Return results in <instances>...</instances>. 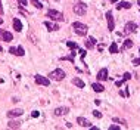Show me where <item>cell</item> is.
<instances>
[{
  "mask_svg": "<svg viewBox=\"0 0 140 130\" xmlns=\"http://www.w3.org/2000/svg\"><path fill=\"white\" fill-rule=\"evenodd\" d=\"M24 114L22 109H19V108H15V109H11V111H7V117L9 118H13V117H21Z\"/></svg>",
  "mask_w": 140,
  "mask_h": 130,
  "instance_id": "7",
  "label": "cell"
},
{
  "mask_svg": "<svg viewBox=\"0 0 140 130\" xmlns=\"http://www.w3.org/2000/svg\"><path fill=\"white\" fill-rule=\"evenodd\" d=\"M25 55V50H24L22 46H18L16 47V56H24Z\"/></svg>",
  "mask_w": 140,
  "mask_h": 130,
  "instance_id": "22",
  "label": "cell"
},
{
  "mask_svg": "<svg viewBox=\"0 0 140 130\" xmlns=\"http://www.w3.org/2000/svg\"><path fill=\"white\" fill-rule=\"evenodd\" d=\"M9 53H13V55H16V47H9Z\"/></svg>",
  "mask_w": 140,
  "mask_h": 130,
  "instance_id": "27",
  "label": "cell"
},
{
  "mask_svg": "<svg viewBox=\"0 0 140 130\" xmlns=\"http://www.w3.org/2000/svg\"><path fill=\"white\" fill-rule=\"evenodd\" d=\"M49 77H50V80H55V81H62L65 78V72L61 68H58V70L52 71L50 74H49Z\"/></svg>",
  "mask_w": 140,
  "mask_h": 130,
  "instance_id": "3",
  "label": "cell"
},
{
  "mask_svg": "<svg viewBox=\"0 0 140 130\" xmlns=\"http://www.w3.org/2000/svg\"><path fill=\"white\" fill-rule=\"evenodd\" d=\"M93 115H94V117H97V118H102V112L97 111V109H94V111H93Z\"/></svg>",
  "mask_w": 140,
  "mask_h": 130,
  "instance_id": "26",
  "label": "cell"
},
{
  "mask_svg": "<svg viewBox=\"0 0 140 130\" xmlns=\"http://www.w3.org/2000/svg\"><path fill=\"white\" fill-rule=\"evenodd\" d=\"M72 28L75 30V34H78V35H86L87 34V25H84V24H81V22H74L72 24Z\"/></svg>",
  "mask_w": 140,
  "mask_h": 130,
  "instance_id": "2",
  "label": "cell"
},
{
  "mask_svg": "<svg viewBox=\"0 0 140 130\" xmlns=\"http://www.w3.org/2000/svg\"><path fill=\"white\" fill-rule=\"evenodd\" d=\"M106 19H108V30L109 31H114L115 28V24H114V16H112V12H106Z\"/></svg>",
  "mask_w": 140,
  "mask_h": 130,
  "instance_id": "6",
  "label": "cell"
},
{
  "mask_svg": "<svg viewBox=\"0 0 140 130\" xmlns=\"http://www.w3.org/2000/svg\"><path fill=\"white\" fill-rule=\"evenodd\" d=\"M74 12H75L77 15H86L87 6L84 5V3H81V2H78V3H75V6H74Z\"/></svg>",
  "mask_w": 140,
  "mask_h": 130,
  "instance_id": "4",
  "label": "cell"
},
{
  "mask_svg": "<svg viewBox=\"0 0 140 130\" xmlns=\"http://www.w3.org/2000/svg\"><path fill=\"white\" fill-rule=\"evenodd\" d=\"M44 27H46L49 31H56V30H59L58 24H53V22H50V21H46V22H44Z\"/></svg>",
  "mask_w": 140,
  "mask_h": 130,
  "instance_id": "12",
  "label": "cell"
},
{
  "mask_svg": "<svg viewBox=\"0 0 140 130\" xmlns=\"http://www.w3.org/2000/svg\"><path fill=\"white\" fill-rule=\"evenodd\" d=\"M34 78H35V83H37V84H41V86H49V84H50V78L43 77V76H40V74H37Z\"/></svg>",
  "mask_w": 140,
  "mask_h": 130,
  "instance_id": "5",
  "label": "cell"
},
{
  "mask_svg": "<svg viewBox=\"0 0 140 130\" xmlns=\"http://www.w3.org/2000/svg\"><path fill=\"white\" fill-rule=\"evenodd\" d=\"M13 30L15 31H22V22L19 18H15L13 19Z\"/></svg>",
  "mask_w": 140,
  "mask_h": 130,
  "instance_id": "13",
  "label": "cell"
},
{
  "mask_svg": "<svg viewBox=\"0 0 140 130\" xmlns=\"http://www.w3.org/2000/svg\"><path fill=\"white\" fill-rule=\"evenodd\" d=\"M139 52H140V50H139Z\"/></svg>",
  "mask_w": 140,
  "mask_h": 130,
  "instance_id": "41",
  "label": "cell"
},
{
  "mask_svg": "<svg viewBox=\"0 0 140 130\" xmlns=\"http://www.w3.org/2000/svg\"><path fill=\"white\" fill-rule=\"evenodd\" d=\"M0 15H3V7H2V2H0Z\"/></svg>",
  "mask_w": 140,
  "mask_h": 130,
  "instance_id": "35",
  "label": "cell"
},
{
  "mask_svg": "<svg viewBox=\"0 0 140 130\" xmlns=\"http://www.w3.org/2000/svg\"><path fill=\"white\" fill-rule=\"evenodd\" d=\"M92 89H93L94 92H97V93H100V92L105 90V87H103L100 83H93V84H92Z\"/></svg>",
  "mask_w": 140,
  "mask_h": 130,
  "instance_id": "15",
  "label": "cell"
},
{
  "mask_svg": "<svg viewBox=\"0 0 140 130\" xmlns=\"http://www.w3.org/2000/svg\"><path fill=\"white\" fill-rule=\"evenodd\" d=\"M68 112H69V109H68L66 106H59V108H56V109H55V115H58V117H62V115L68 114Z\"/></svg>",
  "mask_w": 140,
  "mask_h": 130,
  "instance_id": "8",
  "label": "cell"
},
{
  "mask_svg": "<svg viewBox=\"0 0 140 130\" xmlns=\"http://www.w3.org/2000/svg\"><path fill=\"white\" fill-rule=\"evenodd\" d=\"M18 2H19V5L21 6H27V3H28L27 0H18Z\"/></svg>",
  "mask_w": 140,
  "mask_h": 130,
  "instance_id": "30",
  "label": "cell"
},
{
  "mask_svg": "<svg viewBox=\"0 0 140 130\" xmlns=\"http://www.w3.org/2000/svg\"><path fill=\"white\" fill-rule=\"evenodd\" d=\"M137 3H139V6H140V0H137Z\"/></svg>",
  "mask_w": 140,
  "mask_h": 130,
  "instance_id": "40",
  "label": "cell"
},
{
  "mask_svg": "<svg viewBox=\"0 0 140 130\" xmlns=\"http://www.w3.org/2000/svg\"><path fill=\"white\" fill-rule=\"evenodd\" d=\"M114 121H115V123H121V124H125V121H124V120H119V118H117V117H114Z\"/></svg>",
  "mask_w": 140,
  "mask_h": 130,
  "instance_id": "28",
  "label": "cell"
},
{
  "mask_svg": "<svg viewBox=\"0 0 140 130\" xmlns=\"http://www.w3.org/2000/svg\"><path fill=\"white\" fill-rule=\"evenodd\" d=\"M80 55H81V58H84V56H86V50H81V49H80Z\"/></svg>",
  "mask_w": 140,
  "mask_h": 130,
  "instance_id": "34",
  "label": "cell"
},
{
  "mask_svg": "<svg viewBox=\"0 0 140 130\" xmlns=\"http://www.w3.org/2000/svg\"><path fill=\"white\" fill-rule=\"evenodd\" d=\"M77 123L80 124L81 127H92V123L88 121L87 118H84V117H78L77 118Z\"/></svg>",
  "mask_w": 140,
  "mask_h": 130,
  "instance_id": "9",
  "label": "cell"
},
{
  "mask_svg": "<svg viewBox=\"0 0 140 130\" xmlns=\"http://www.w3.org/2000/svg\"><path fill=\"white\" fill-rule=\"evenodd\" d=\"M31 115H33V118H37L38 115H40V112H38V111H33V112H31Z\"/></svg>",
  "mask_w": 140,
  "mask_h": 130,
  "instance_id": "29",
  "label": "cell"
},
{
  "mask_svg": "<svg viewBox=\"0 0 140 130\" xmlns=\"http://www.w3.org/2000/svg\"><path fill=\"white\" fill-rule=\"evenodd\" d=\"M94 46H96V39L94 37H88L87 41H86V47L87 49H93Z\"/></svg>",
  "mask_w": 140,
  "mask_h": 130,
  "instance_id": "14",
  "label": "cell"
},
{
  "mask_svg": "<svg viewBox=\"0 0 140 130\" xmlns=\"http://www.w3.org/2000/svg\"><path fill=\"white\" fill-rule=\"evenodd\" d=\"M130 78H131V74H130V72H125V74L123 76V81H127V80H130Z\"/></svg>",
  "mask_w": 140,
  "mask_h": 130,
  "instance_id": "25",
  "label": "cell"
},
{
  "mask_svg": "<svg viewBox=\"0 0 140 130\" xmlns=\"http://www.w3.org/2000/svg\"><path fill=\"white\" fill-rule=\"evenodd\" d=\"M7 127H9V129H19V127H21V123H19V121H13V120H11V121L7 123Z\"/></svg>",
  "mask_w": 140,
  "mask_h": 130,
  "instance_id": "18",
  "label": "cell"
},
{
  "mask_svg": "<svg viewBox=\"0 0 140 130\" xmlns=\"http://www.w3.org/2000/svg\"><path fill=\"white\" fill-rule=\"evenodd\" d=\"M2 24H3V19H2V18H0V25H2Z\"/></svg>",
  "mask_w": 140,
  "mask_h": 130,
  "instance_id": "38",
  "label": "cell"
},
{
  "mask_svg": "<svg viewBox=\"0 0 140 130\" xmlns=\"http://www.w3.org/2000/svg\"><path fill=\"white\" fill-rule=\"evenodd\" d=\"M47 18H50L52 21H56V22H62L64 21L62 12H58V11H55V9H49L47 11Z\"/></svg>",
  "mask_w": 140,
  "mask_h": 130,
  "instance_id": "1",
  "label": "cell"
},
{
  "mask_svg": "<svg viewBox=\"0 0 140 130\" xmlns=\"http://www.w3.org/2000/svg\"><path fill=\"white\" fill-rule=\"evenodd\" d=\"M0 52H3V47H2V46H0Z\"/></svg>",
  "mask_w": 140,
  "mask_h": 130,
  "instance_id": "39",
  "label": "cell"
},
{
  "mask_svg": "<svg viewBox=\"0 0 140 130\" xmlns=\"http://www.w3.org/2000/svg\"><path fill=\"white\" fill-rule=\"evenodd\" d=\"M133 64L136 65V67H137V65H140V58H137V59H134V61H133Z\"/></svg>",
  "mask_w": 140,
  "mask_h": 130,
  "instance_id": "31",
  "label": "cell"
},
{
  "mask_svg": "<svg viewBox=\"0 0 140 130\" xmlns=\"http://www.w3.org/2000/svg\"><path fill=\"white\" fill-rule=\"evenodd\" d=\"M3 31H5V30H0V35L3 34Z\"/></svg>",
  "mask_w": 140,
  "mask_h": 130,
  "instance_id": "37",
  "label": "cell"
},
{
  "mask_svg": "<svg viewBox=\"0 0 140 130\" xmlns=\"http://www.w3.org/2000/svg\"><path fill=\"white\" fill-rule=\"evenodd\" d=\"M31 3H33V5L37 7V9H41V7H43V5H41L40 0H31Z\"/></svg>",
  "mask_w": 140,
  "mask_h": 130,
  "instance_id": "24",
  "label": "cell"
},
{
  "mask_svg": "<svg viewBox=\"0 0 140 130\" xmlns=\"http://www.w3.org/2000/svg\"><path fill=\"white\" fill-rule=\"evenodd\" d=\"M118 50H119V49H118L117 43H112L111 47H109V52H111V53H118Z\"/></svg>",
  "mask_w": 140,
  "mask_h": 130,
  "instance_id": "21",
  "label": "cell"
},
{
  "mask_svg": "<svg viewBox=\"0 0 140 130\" xmlns=\"http://www.w3.org/2000/svg\"><path fill=\"white\" fill-rule=\"evenodd\" d=\"M109 130H119V126H111Z\"/></svg>",
  "mask_w": 140,
  "mask_h": 130,
  "instance_id": "33",
  "label": "cell"
},
{
  "mask_svg": "<svg viewBox=\"0 0 140 130\" xmlns=\"http://www.w3.org/2000/svg\"><path fill=\"white\" fill-rule=\"evenodd\" d=\"M66 46L69 47V49H72V50L78 49V44H77V43H74V41H66Z\"/></svg>",
  "mask_w": 140,
  "mask_h": 130,
  "instance_id": "23",
  "label": "cell"
},
{
  "mask_svg": "<svg viewBox=\"0 0 140 130\" xmlns=\"http://www.w3.org/2000/svg\"><path fill=\"white\" fill-rule=\"evenodd\" d=\"M130 7H131V3L130 2H123V3L117 5V9H130Z\"/></svg>",
  "mask_w": 140,
  "mask_h": 130,
  "instance_id": "19",
  "label": "cell"
},
{
  "mask_svg": "<svg viewBox=\"0 0 140 130\" xmlns=\"http://www.w3.org/2000/svg\"><path fill=\"white\" fill-rule=\"evenodd\" d=\"M97 80H99V81L108 80V70H106V68H102V70L97 72Z\"/></svg>",
  "mask_w": 140,
  "mask_h": 130,
  "instance_id": "10",
  "label": "cell"
},
{
  "mask_svg": "<svg viewBox=\"0 0 140 130\" xmlns=\"http://www.w3.org/2000/svg\"><path fill=\"white\" fill-rule=\"evenodd\" d=\"M2 37H3V40L5 41H12L13 40V35H12V33H9V31H3Z\"/></svg>",
  "mask_w": 140,
  "mask_h": 130,
  "instance_id": "17",
  "label": "cell"
},
{
  "mask_svg": "<svg viewBox=\"0 0 140 130\" xmlns=\"http://www.w3.org/2000/svg\"><path fill=\"white\" fill-rule=\"evenodd\" d=\"M123 80H119V81H115V84H117V87H121V86H123Z\"/></svg>",
  "mask_w": 140,
  "mask_h": 130,
  "instance_id": "32",
  "label": "cell"
},
{
  "mask_svg": "<svg viewBox=\"0 0 140 130\" xmlns=\"http://www.w3.org/2000/svg\"><path fill=\"white\" fill-rule=\"evenodd\" d=\"M72 83H74V86H77V87H80V89H83L84 86H86V83L83 81L81 78H77V77L72 80Z\"/></svg>",
  "mask_w": 140,
  "mask_h": 130,
  "instance_id": "16",
  "label": "cell"
},
{
  "mask_svg": "<svg viewBox=\"0 0 140 130\" xmlns=\"http://www.w3.org/2000/svg\"><path fill=\"white\" fill-rule=\"evenodd\" d=\"M131 46H133V41H131V40L128 39V40H125V41H124V44H123V47H121V49H123V50H127V49H130Z\"/></svg>",
  "mask_w": 140,
  "mask_h": 130,
  "instance_id": "20",
  "label": "cell"
},
{
  "mask_svg": "<svg viewBox=\"0 0 140 130\" xmlns=\"http://www.w3.org/2000/svg\"><path fill=\"white\" fill-rule=\"evenodd\" d=\"M109 2H111V3H117V0H109Z\"/></svg>",
  "mask_w": 140,
  "mask_h": 130,
  "instance_id": "36",
  "label": "cell"
},
{
  "mask_svg": "<svg viewBox=\"0 0 140 130\" xmlns=\"http://www.w3.org/2000/svg\"><path fill=\"white\" fill-rule=\"evenodd\" d=\"M137 25L134 22H127L125 24V33H136Z\"/></svg>",
  "mask_w": 140,
  "mask_h": 130,
  "instance_id": "11",
  "label": "cell"
}]
</instances>
